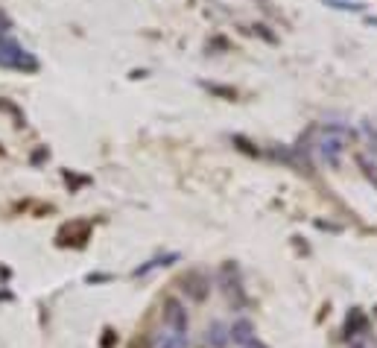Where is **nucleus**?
Returning a JSON list of instances; mask_svg holds the SVG:
<instances>
[{"mask_svg":"<svg viewBox=\"0 0 377 348\" xmlns=\"http://www.w3.org/2000/svg\"><path fill=\"white\" fill-rule=\"evenodd\" d=\"M354 348H363V345H354Z\"/></svg>","mask_w":377,"mask_h":348,"instance_id":"obj_14","label":"nucleus"},{"mask_svg":"<svg viewBox=\"0 0 377 348\" xmlns=\"http://www.w3.org/2000/svg\"><path fill=\"white\" fill-rule=\"evenodd\" d=\"M158 348H187V337H178V334H161L158 337Z\"/></svg>","mask_w":377,"mask_h":348,"instance_id":"obj_10","label":"nucleus"},{"mask_svg":"<svg viewBox=\"0 0 377 348\" xmlns=\"http://www.w3.org/2000/svg\"><path fill=\"white\" fill-rule=\"evenodd\" d=\"M348 138H354L351 129H345V126H325V135L316 141V152H319V159L328 167H340L342 156H345V147H348Z\"/></svg>","mask_w":377,"mask_h":348,"instance_id":"obj_1","label":"nucleus"},{"mask_svg":"<svg viewBox=\"0 0 377 348\" xmlns=\"http://www.w3.org/2000/svg\"><path fill=\"white\" fill-rule=\"evenodd\" d=\"M12 30V21H9V18L4 15V9H0V35H6Z\"/></svg>","mask_w":377,"mask_h":348,"instance_id":"obj_12","label":"nucleus"},{"mask_svg":"<svg viewBox=\"0 0 377 348\" xmlns=\"http://www.w3.org/2000/svg\"><path fill=\"white\" fill-rule=\"evenodd\" d=\"M228 340H231L234 345H240V348H243L249 340H254V322L246 319V316L234 319V322L228 325Z\"/></svg>","mask_w":377,"mask_h":348,"instance_id":"obj_4","label":"nucleus"},{"mask_svg":"<svg viewBox=\"0 0 377 348\" xmlns=\"http://www.w3.org/2000/svg\"><path fill=\"white\" fill-rule=\"evenodd\" d=\"M330 9H340V12H363L366 4L363 0H328Z\"/></svg>","mask_w":377,"mask_h":348,"instance_id":"obj_9","label":"nucleus"},{"mask_svg":"<svg viewBox=\"0 0 377 348\" xmlns=\"http://www.w3.org/2000/svg\"><path fill=\"white\" fill-rule=\"evenodd\" d=\"M205 342L211 345V348H225L231 340H228V325L225 322H211L208 325V331H205Z\"/></svg>","mask_w":377,"mask_h":348,"instance_id":"obj_6","label":"nucleus"},{"mask_svg":"<svg viewBox=\"0 0 377 348\" xmlns=\"http://www.w3.org/2000/svg\"><path fill=\"white\" fill-rule=\"evenodd\" d=\"M164 325L170 334H178V337H187L190 331V316H187V304L182 299H164Z\"/></svg>","mask_w":377,"mask_h":348,"instance_id":"obj_3","label":"nucleus"},{"mask_svg":"<svg viewBox=\"0 0 377 348\" xmlns=\"http://www.w3.org/2000/svg\"><path fill=\"white\" fill-rule=\"evenodd\" d=\"M208 287H211V281H208L202 273H190V275H185V293H187L193 302H202V299L208 296Z\"/></svg>","mask_w":377,"mask_h":348,"instance_id":"obj_5","label":"nucleus"},{"mask_svg":"<svg viewBox=\"0 0 377 348\" xmlns=\"http://www.w3.org/2000/svg\"><path fill=\"white\" fill-rule=\"evenodd\" d=\"M345 328H348V337H360L363 331H366V316H363V311H354L348 313V322H345Z\"/></svg>","mask_w":377,"mask_h":348,"instance_id":"obj_7","label":"nucleus"},{"mask_svg":"<svg viewBox=\"0 0 377 348\" xmlns=\"http://www.w3.org/2000/svg\"><path fill=\"white\" fill-rule=\"evenodd\" d=\"M243 348H269V345H264L261 340H257V337H254V340H249V342H246Z\"/></svg>","mask_w":377,"mask_h":348,"instance_id":"obj_13","label":"nucleus"},{"mask_svg":"<svg viewBox=\"0 0 377 348\" xmlns=\"http://www.w3.org/2000/svg\"><path fill=\"white\" fill-rule=\"evenodd\" d=\"M363 138H366V144H369V149L377 156V126H371V123H363Z\"/></svg>","mask_w":377,"mask_h":348,"instance_id":"obj_11","label":"nucleus"},{"mask_svg":"<svg viewBox=\"0 0 377 348\" xmlns=\"http://www.w3.org/2000/svg\"><path fill=\"white\" fill-rule=\"evenodd\" d=\"M357 167H360V170H363V176L377 187V164H374L369 156H357Z\"/></svg>","mask_w":377,"mask_h":348,"instance_id":"obj_8","label":"nucleus"},{"mask_svg":"<svg viewBox=\"0 0 377 348\" xmlns=\"http://www.w3.org/2000/svg\"><path fill=\"white\" fill-rule=\"evenodd\" d=\"M0 68H15V70H35L38 62L30 50H24L12 38H0Z\"/></svg>","mask_w":377,"mask_h":348,"instance_id":"obj_2","label":"nucleus"}]
</instances>
